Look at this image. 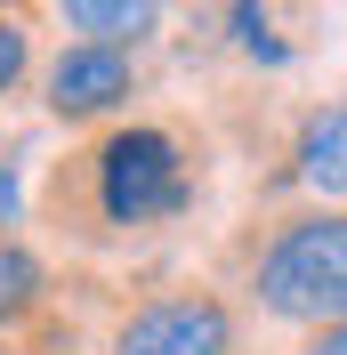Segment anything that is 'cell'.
<instances>
[{
    "label": "cell",
    "mask_w": 347,
    "mask_h": 355,
    "mask_svg": "<svg viewBox=\"0 0 347 355\" xmlns=\"http://www.w3.org/2000/svg\"><path fill=\"white\" fill-rule=\"evenodd\" d=\"M291 178L323 202H347V97L299 113V137H291Z\"/></svg>",
    "instance_id": "5b68a950"
},
{
    "label": "cell",
    "mask_w": 347,
    "mask_h": 355,
    "mask_svg": "<svg viewBox=\"0 0 347 355\" xmlns=\"http://www.w3.org/2000/svg\"><path fill=\"white\" fill-rule=\"evenodd\" d=\"M137 97V65L130 49H97V41H73L57 65H49V113L57 121H105Z\"/></svg>",
    "instance_id": "277c9868"
},
{
    "label": "cell",
    "mask_w": 347,
    "mask_h": 355,
    "mask_svg": "<svg viewBox=\"0 0 347 355\" xmlns=\"http://www.w3.org/2000/svg\"><path fill=\"white\" fill-rule=\"evenodd\" d=\"M226 24H235V41L251 49V57H266V65H282V57H291V49H282L275 33H266V17H259V8H235Z\"/></svg>",
    "instance_id": "9c48e42d"
},
{
    "label": "cell",
    "mask_w": 347,
    "mask_h": 355,
    "mask_svg": "<svg viewBox=\"0 0 347 355\" xmlns=\"http://www.w3.org/2000/svg\"><path fill=\"white\" fill-rule=\"evenodd\" d=\"M105 355H235V307L218 291H162L113 323Z\"/></svg>",
    "instance_id": "3957f363"
},
{
    "label": "cell",
    "mask_w": 347,
    "mask_h": 355,
    "mask_svg": "<svg viewBox=\"0 0 347 355\" xmlns=\"http://www.w3.org/2000/svg\"><path fill=\"white\" fill-rule=\"evenodd\" d=\"M24 65H33V33H24V17H0V97H17Z\"/></svg>",
    "instance_id": "ba28073f"
},
{
    "label": "cell",
    "mask_w": 347,
    "mask_h": 355,
    "mask_svg": "<svg viewBox=\"0 0 347 355\" xmlns=\"http://www.w3.org/2000/svg\"><path fill=\"white\" fill-rule=\"evenodd\" d=\"M299 355H347V323H323V331H307Z\"/></svg>",
    "instance_id": "8fae6325"
},
{
    "label": "cell",
    "mask_w": 347,
    "mask_h": 355,
    "mask_svg": "<svg viewBox=\"0 0 347 355\" xmlns=\"http://www.w3.org/2000/svg\"><path fill=\"white\" fill-rule=\"evenodd\" d=\"M17 210H24V162H17V154H0V234L17 226Z\"/></svg>",
    "instance_id": "30bf717a"
},
{
    "label": "cell",
    "mask_w": 347,
    "mask_h": 355,
    "mask_svg": "<svg viewBox=\"0 0 347 355\" xmlns=\"http://www.w3.org/2000/svg\"><path fill=\"white\" fill-rule=\"evenodd\" d=\"M89 194H97V218L105 226H162L194 202V170H186V146L153 121H130V130L97 137L89 154Z\"/></svg>",
    "instance_id": "7a4b0ae2"
},
{
    "label": "cell",
    "mask_w": 347,
    "mask_h": 355,
    "mask_svg": "<svg viewBox=\"0 0 347 355\" xmlns=\"http://www.w3.org/2000/svg\"><path fill=\"white\" fill-rule=\"evenodd\" d=\"M65 24L89 33L97 49H130L162 24V8H146V0H65Z\"/></svg>",
    "instance_id": "52a82bcc"
},
{
    "label": "cell",
    "mask_w": 347,
    "mask_h": 355,
    "mask_svg": "<svg viewBox=\"0 0 347 355\" xmlns=\"http://www.w3.org/2000/svg\"><path fill=\"white\" fill-rule=\"evenodd\" d=\"M251 299L275 323H347V210H299L251 259Z\"/></svg>",
    "instance_id": "6da1fadb"
},
{
    "label": "cell",
    "mask_w": 347,
    "mask_h": 355,
    "mask_svg": "<svg viewBox=\"0 0 347 355\" xmlns=\"http://www.w3.org/2000/svg\"><path fill=\"white\" fill-rule=\"evenodd\" d=\"M49 299V266L33 243H17V234H0V331H17L24 315H41Z\"/></svg>",
    "instance_id": "8992f818"
}]
</instances>
